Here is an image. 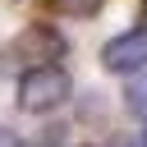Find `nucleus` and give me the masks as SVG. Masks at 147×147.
Wrapping results in <instances>:
<instances>
[{
  "label": "nucleus",
  "instance_id": "nucleus-1",
  "mask_svg": "<svg viewBox=\"0 0 147 147\" xmlns=\"http://www.w3.org/2000/svg\"><path fill=\"white\" fill-rule=\"evenodd\" d=\"M74 92V78L60 69V64H46V69H28L18 78V110L28 115H51L69 101Z\"/></svg>",
  "mask_w": 147,
  "mask_h": 147
},
{
  "label": "nucleus",
  "instance_id": "nucleus-2",
  "mask_svg": "<svg viewBox=\"0 0 147 147\" xmlns=\"http://www.w3.org/2000/svg\"><path fill=\"white\" fill-rule=\"evenodd\" d=\"M64 51H69V41H64V32L51 28V23H28V28L9 41V60H23L28 69H46V64L64 60Z\"/></svg>",
  "mask_w": 147,
  "mask_h": 147
},
{
  "label": "nucleus",
  "instance_id": "nucleus-3",
  "mask_svg": "<svg viewBox=\"0 0 147 147\" xmlns=\"http://www.w3.org/2000/svg\"><path fill=\"white\" fill-rule=\"evenodd\" d=\"M142 64H147V28L119 32L101 46V69L106 74H138Z\"/></svg>",
  "mask_w": 147,
  "mask_h": 147
},
{
  "label": "nucleus",
  "instance_id": "nucleus-4",
  "mask_svg": "<svg viewBox=\"0 0 147 147\" xmlns=\"http://www.w3.org/2000/svg\"><path fill=\"white\" fill-rule=\"evenodd\" d=\"M124 106H129V110L147 124V64L133 74V83H129V92H124Z\"/></svg>",
  "mask_w": 147,
  "mask_h": 147
},
{
  "label": "nucleus",
  "instance_id": "nucleus-5",
  "mask_svg": "<svg viewBox=\"0 0 147 147\" xmlns=\"http://www.w3.org/2000/svg\"><path fill=\"white\" fill-rule=\"evenodd\" d=\"M101 5H106V0H51V9L64 14V18H96Z\"/></svg>",
  "mask_w": 147,
  "mask_h": 147
},
{
  "label": "nucleus",
  "instance_id": "nucleus-6",
  "mask_svg": "<svg viewBox=\"0 0 147 147\" xmlns=\"http://www.w3.org/2000/svg\"><path fill=\"white\" fill-rule=\"evenodd\" d=\"M0 147H23V142H18V133H9V129H0Z\"/></svg>",
  "mask_w": 147,
  "mask_h": 147
},
{
  "label": "nucleus",
  "instance_id": "nucleus-7",
  "mask_svg": "<svg viewBox=\"0 0 147 147\" xmlns=\"http://www.w3.org/2000/svg\"><path fill=\"white\" fill-rule=\"evenodd\" d=\"M142 147H147V124H142Z\"/></svg>",
  "mask_w": 147,
  "mask_h": 147
}]
</instances>
